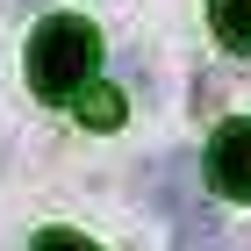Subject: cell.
I'll use <instances>...</instances> for the list:
<instances>
[{"label":"cell","instance_id":"obj_1","mask_svg":"<svg viewBox=\"0 0 251 251\" xmlns=\"http://www.w3.org/2000/svg\"><path fill=\"white\" fill-rule=\"evenodd\" d=\"M100 65V29L86 15H50L29 36V86L36 100H79Z\"/></svg>","mask_w":251,"mask_h":251},{"label":"cell","instance_id":"obj_2","mask_svg":"<svg viewBox=\"0 0 251 251\" xmlns=\"http://www.w3.org/2000/svg\"><path fill=\"white\" fill-rule=\"evenodd\" d=\"M208 187L223 201H251V122H223L208 136Z\"/></svg>","mask_w":251,"mask_h":251},{"label":"cell","instance_id":"obj_3","mask_svg":"<svg viewBox=\"0 0 251 251\" xmlns=\"http://www.w3.org/2000/svg\"><path fill=\"white\" fill-rule=\"evenodd\" d=\"M208 29H215L223 50L251 58V0H208Z\"/></svg>","mask_w":251,"mask_h":251},{"label":"cell","instance_id":"obj_4","mask_svg":"<svg viewBox=\"0 0 251 251\" xmlns=\"http://www.w3.org/2000/svg\"><path fill=\"white\" fill-rule=\"evenodd\" d=\"M122 115H129V100L115 94V86H86V94H79V122H86V129H122Z\"/></svg>","mask_w":251,"mask_h":251},{"label":"cell","instance_id":"obj_5","mask_svg":"<svg viewBox=\"0 0 251 251\" xmlns=\"http://www.w3.org/2000/svg\"><path fill=\"white\" fill-rule=\"evenodd\" d=\"M173 251H230V237H223V223H215V215H179Z\"/></svg>","mask_w":251,"mask_h":251},{"label":"cell","instance_id":"obj_6","mask_svg":"<svg viewBox=\"0 0 251 251\" xmlns=\"http://www.w3.org/2000/svg\"><path fill=\"white\" fill-rule=\"evenodd\" d=\"M29 251H100V244H94V237H79V230H43Z\"/></svg>","mask_w":251,"mask_h":251},{"label":"cell","instance_id":"obj_7","mask_svg":"<svg viewBox=\"0 0 251 251\" xmlns=\"http://www.w3.org/2000/svg\"><path fill=\"white\" fill-rule=\"evenodd\" d=\"M215 100H223V86H215V72H208L201 86H194V108H201V115H215Z\"/></svg>","mask_w":251,"mask_h":251},{"label":"cell","instance_id":"obj_8","mask_svg":"<svg viewBox=\"0 0 251 251\" xmlns=\"http://www.w3.org/2000/svg\"><path fill=\"white\" fill-rule=\"evenodd\" d=\"M237 251H251V237H244V244H237Z\"/></svg>","mask_w":251,"mask_h":251},{"label":"cell","instance_id":"obj_9","mask_svg":"<svg viewBox=\"0 0 251 251\" xmlns=\"http://www.w3.org/2000/svg\"><path fill=\"white\" fill-rule=\"evenodd\" d=\"M29 7H43V0H29Z\"/></svg>","mask_w":251,"mask_h":251}]
</instances>
